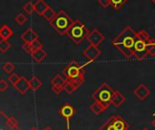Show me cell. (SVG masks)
Masks as SVG:
<instances>
[{
    "mask_svg": "<svg viewBox=\"0 0 155 130\" xmlns=\"http://www.w3.org/2000/svg\"><path fill=\"white\" fill-rule=\"evenodd\" d=\"M83 55H84L90 62H93V61H94V60L101 55V50L98 48L97 46L90 45V46L84 51Z\"/></svg>",
    "mask_w": 155,
    "mask_h": 130,
    "instance_id": "9c48e42d",
    "label": "cell"
},
{
    "mask_svg": "<svg viewBox=\"0 0 155 130\" xmlns=\"http://www.w3.org/2000/svg\"><path fill=\"white\" fill-rule=\"evenodd\" d=\"M137 39V32H135L131 26H126L112 42V45L115 46L127 59H131L134 56V47Z\"/></svg>",
    "mask_w": 155,
    "mask_h": 130,
    "instance_id": "6da1fadb",
    "label": "cell"
},
{
    "mask_svg": "<svg viewBox=\"0 0 155 130\" xmlns=\"http://www.w3.org/2000/svg\"><path fill=\"white\" fill-rule=\"evenodd\" d=\"M153 117H155V113H154V114H153Z\"/></svg>",
    "mask_w": 155,
    "mask_h": 130,
    "instance_id": "7bdbcfd3",
    "label": "cell"
},
{
    "mask_svg": "<svg viewBox=\"0 0 155 130\" xmlns=\"http://www.w3.org/2000/svg\"><path fill=\"white\" fill-rule=\"evenodd\" d=\"M143 130H149V129H147V128H144V129H143Z\"/></svg>",
    "mask_w": 155,
    "mask_h": 130,
    "instance_id": "b9f144b4",
    "label": "cell"
},
{
    "mask_svg": "<svg viewBox=\"0 0 155 130\" xmlns=\"http://www.w3.org/2000/svg\"><path fill=\"white\" fill-rule=\"evenodd\" d=\"M114 89L106 83L102 84L92 95L94 101L100 103L104 108H108L112 104V98L114 96Z\"/></svg>",
    "mask_w": 155,
    "mask_h": 130,
    "instance_id": "5b68a950",
    "label": "cell"
},
{
    "mask_svg": "<svg viewBox=\"0 0 155 130\" xmlns=\"http://www.w3.org/2000/svg\"><path fill=\"white\" fill-rule=\"evenodd\" d=\"M49 5L45 2V0H38L36 1V3L35 4V12L39 15H43V14L45 13V11L46 10V8Z\"/></svg>",
    "mask_w": 155,
    "mask_h": 130,
    "instance_id": "e0dca14e",
    "label": "cell"
},
{
    "mask_svg": "<svg viewBox=\"0 0 155 130\" xmlns=\"http://www.w3.org/2000/svg\"><path fill=\"white\" fill-rule=\"evenodd\" d=\"M67 80L66 78L62 77L60 75H56L53 77V79L51 80V84L52 86H63L64 87V85L66 84Z\"/></svg>",
    "mask_w": 155,
    "mask_h": 130,
    "instance_id": "ffe728a7",
    "label": "cell"
},
{
    "mask_svg": "<svg viewBox=\"0 0 155 130\" xmlns=\"http://www.w3.org/2000/svg\"><path fill=\"white\" fill-rule=\"evenodd\" d=\"M78 87H78L77 85H75V84H74V83H72V82L67 81L66 84L64 85V90L66 93H68V94H73L74 91H76V90L78 89Z\"/></svg>",
    "mask_w": 155,
    "mask_h": 130,
    "instance_id": "44dd1931",
    "label": "cell"
},
{
    "mask_svg": "<svg viewBox=\"0 0 155 130\" xmlns=\"http://www.w3.org/2000/svg\"><path fill=\"white\" fill-rule=\"evenodd\" d=\"M149 55L148 53V43L137 38L134 47V56L139 60L142 61L147 56Z\"/></svg>",
    "mask_w": 155,
    "mask_h": 130,
    "instance_id": "8992f818",
    "label": "cell"
},
{
    "mask_svg": "<svg viewBox=\"0 0 155 130\" xmlns=\"http://www.w3.org/2000/svg\"><path fill=\"white\" fill-rule=\"evenodd\" d=\"M29 86H30V89L36 91L37 89H39V87H42V82L39 80V78L35 76L32 77L31 79H29Z\"/></svg>",
    "mask_w": 155,
    "mask_h": 130,
    "instance_id": "ac0fdd59",
    "label": "cell"
},
{
    "mask_svg": "<svg viewBox=\"0 0 155 130\" xmlns=\"http://www.w3.org/2000/svg\"><path fill=\"white\" fill-rule=\"evenodd\" d=\"M98 2H99V4H100L104 8H106V7H108L109 5H110V0H98Z\"/></svg>",
    "mask_w": 155,
    "mask_h": 130,
    "instance_id": "8d00e7d4",
    "label": "cell"
},
{
    "mask_svg": "<svg viewBox=\"0 0 155 130\" xmlns=\"http://www.w3.org/2000/svg\"><path fill=\"white\" fill-rule=\"evenodd\" d=\"M64 87H63V86H52V89H53V91L55 93V94H60L61 93V91L62 90H64Z\"/></svg>",
    "mask_w": 155,
    "mask_h": 130,
    "instance_id": "e575fe53",
    "label": "cell"
},
{
    "mask_svg": "<svg viewBox=\"0 0 155 130\" xmlns=\"http://www.w3.org/2000/svg\"><path fill=\"white\" fill-rule=\"evenodd\" d=\"M29 130H38V129H37V128H36L35 127H33V128H30Z\"/></svg>",
    "mask_w": 155,
    "mask_h": 130,
    "instance_id": "f35d334b",
    "label": "cell"
},
{
    "mask_svg": "<svg viewBox=\"0 0 155 130\" xmlns=\"http://www.w3.org/2000/svg\"><path fill=\"white\" fill-rule=\"evenodd\" d=\"M148 53L151 56H155V39H151L148 43Z\"/></svg>",
    "mask_w": 155,
    "mask_h": 130,
    "instance_id": "1f68e13d",
    "label": "cell"
},
{
    "mask_svg": "<svg viewBox=\"0 0 155 130\" xmlns=\"http://www.w3.org/2000/svg\"><path fill=\"white\" fill-rule=\"evenodd\" d=\"M113 124L117 130H128L129 125L119 116H113Z\"/></svg>",
    "mask_w": 155,
    "mask_h": 130,
    "instance_id": "4fadbf2b",
    "label": "cell"
},
{
    "mask_svg": "<svg viewBox=\"0 0 155 130\" xmlns=\"http://www.w3.org/2000/svg\"><path fill=\"white\" fill-rule=\"evenodd\" d=\"M151 1H152L153 3H154V4H155V0H151Z\"/></svg>",
    "mask_w": 155,
    "mask_h": 130,
    "instance_id": "60d3db41",
    "label": "cell"
},
{
    "mask_svg": "<svg viewBox=\"0 0 155 130\" xmlns=\"http://www.w3.org/2000/svg\"><path fill=\"white\" fill-rule=\"evenodd\" d=\"M89 33V29L85 26L84 23L80 22L79 20H74V24L72 25L66 35L75 45H79L85 38H87Z\"/></svg>",
    "mask_w": 155,
    "mask_h": 130,
    "instance_id": "277c9868",
    "label": "cell"
},
{
    "mask_svg": "<svg viewBox=\"0 0 155 130\" xmlns=\"http://www.w3.org/2000/svg\"><path fill=\"white\" fill-rule=\"evenodd\" d=\"M15 69V66L12 62H5V63L3 65V70H4L5 73L12 74V73L14 72Z\"/></svg>",
    "mask_w": 155,
    "mask_h": 130,
    "instance_id": "83f0119b",
    "label": "cell"
},
{
    "mask_svg": "<svg viewBox=\"0 0 155 130\" xmlns=\"http://www.w3.org/2000/svg\"><path fill=\"white\" fill-rule=\"evenodd\" d=\"M44 130H53V129H52V128H51L50 127H46V128H45Z\"/></svg>",
    "mask_w": 155,
    "mask_h": 130,
    "instance_id": "74e56055",
    "label": "cell"
},
{
    "mask_svg": "<svg viewBox=\"0 0 155 130\" xmlns=\"http://www.w3.org/2000/svg\"><path fill=\"white\" fill-rule=\"evenodd\" d=\"M23 9L25 11V13H27L28 15L33 14L35 11V4H33L32 2H27L24 6Z\"/></svg>",
    "mask_w": 155,
    "mask_h": 130,
    "instance_id": "f1b7e54d",
    "label": "cell"
},
{
    "mask_svg": "<svg viewBox=\"0 0 155 130\" xmlns=\"http://www.w3.org/2000/svg\"><path fill=\"white\" fill-rule=\"evenodd\" d=\"M137 38L142 39V40H143V41H145L147 43H149L151 41V39H152L150 35L145 30H140L139 32H137Z\"/></svg>",
    "mask_w": 155,
    "mask_h": 130,
    "instance_id": "d4e9b609",
    "label": "cell"
},
{
    "mask_svg": "<svg viewBox=\"0 0 155 130\" xmlns=\"http://www.w3.org/2000/svg\"><path fill=\"white\" fill-rule=\"evenodd\" d=\"M98 130H117L113 124V117L110 118Z\"/></svg>",
    "mask_w": 155,
    "mask_h": 130,
    "instance_id": "484cf974",
    "label": "cell"
},
{
    "mask_svg": "<svg viewBox=\"0 0 155 130\" xmlns=\"http://www.w3.org/2000/svg\"><path fill=\"white\" fill-rule=\"evenodd\" d=\"M74 20H73L65 11L60 10L49 23L58 34L65 35L74 24Z\"/></svg>",
    "mask_w": 155,
    "mask_h": 130,
    "instance_id": "3957f363",
    "label": "cell"
},
{
    "mask_svg": "<svg viewBox=\"0 0 155 130\" xmlns=\"http://www.w3.org/2000/svg\"><path fill=\"white\" fill-rule=\"evenodd\" d=\"M88 64V63H87ZM84 64L81 66L75 60L72 61L68 65H66L63 69V75L67 81L72 82L78 87H80L84 82V67L87 65Z\"/></svg>",
    "mask_w": 155,
    "mask_h": 130,
    "instance_id": "7a4b0ae2",
    "label": "cell"
},
{
    "mask_svg": "<svg viewBox=\"0 0 155 130\" xmlns=\"http://www.w3.org/2000/svg\"><path fill=\"white\" fill-rule=\"evenodd\" d=\"M20 37L24 43H32L33 41L38 39V35L34 31L33 28H28L20 36Z\"/></svg>",
    "mask_w": 155,
    "mask_h": 130,
    "instance_id": "7c38bea8",
    "label": "cell"
},
{
    "mask_svg": "<svg viewBox=\"0 0 155 130\" xmlns=\"http://www.w3.org/2000/svg\"><path fill=\"white\" fill-rule=\"evenodd\" d=\"M29 44H30V46H31V49H32V53L36 51V50H39V49L43 48V45L38 39L35 40V41H33L32 43H29Z\"/></svg>",
    "mask_w": 155,
    "mask_h": 130,
    "instance_id": "f546056e",
    "label": "cell"
},
{
    "mask_svg": "<svg viewBox=\"0 0 155 130\" xmlns=\"http://www.w3.org/2000/svg\"><path fill=\"white\" fill-rule=\"evenodd\" d=\"M126 98L119 91L114 90V96L112 98V104L115 107V108H119L121 105H123L125 102Z\"/></svg>",
    "mask_w": 155,
    "mask_h": 130,
    "instance_id": "5bb4252c",
    "label": "cell"
},
{
    "mask_svg": "<svg viewBox=\"0 0 155 130\" xmlns=\"http://www.w3.org/2000/svg\"><path fill=\"white\" fill-rule=\"evenodd\" d=\"M134 95L140 99V100H144L145 98H148V96L150 95V90L149 88L143 85V84H141L139 85L134 91Z\"/></svg>",
    "mask_w": 155,
    "mask_h": 130,
    "instance_id": "8fae6325",
    "label": "cell"
},
{
    "mask_svg": "<svg viewBox=\"0 0 155 130\" xmlns=\"http://www.w3.org/2000/svg\"><path fill=\"white\" fill-rule=\"evenodd\" d=\"M90 109H91V111L93 112V113H94L95 115H100L102 112H104L105 109H106V108H104L103 105H101L100 103H98V102H94V104H92L91 106H90Z\"/></svg>",
    "mask_w": 155,
    "mask_h": 130,
    "instance_id": "d6986e66",
    "label": "cell"
},
{
    "mask_svg": "<svg viewBox=\"0 0 155 130\" xmlns=\"http://www.w3.org/2000/svg\"><path fill=\"white\" fill-rule=\"evenodd\" d=\"M20 76H18L17 74H15V73H12L9 77H8V81L13 85V86H15V83L20 79Z\"/></svg>",
    "mask_w": 155,
    "mask_h": 130,
    "instance_id": "d6a6232c",
    "label": "cell"
},
{
    "mask_svg": "<svg viewBox=\"0 0 155 130\" xmlns=\"http://www.w3.org/2000/svg\"><path fill=\"white\" fill-rule=\"evenodd\" d=\"M1 114L5 118V120H6V125L9 127V128H17V126H18V123H17V121H16V119L15 118H13V117H10V118H6L5 115H4V113L3 112H1Z\"/></svg>",
    "mask_w": 155,
    "mask_h": 130,
    "instance_id": "cb8c5ba5",
    "label": "cell"
},
{
    "mask_svg": "<svg viewBox=\"0 0 155 130\" xmlns=\"http://www.w3.org/2000/svg\"><path fill=\"white\" fill-rule=\"evenodd\" d=\"M13 36V30L7 25H3L0 28V37L1 39L8 40Z\"/></svg>",
    "mask_w": 155,
    "mask_h": 130,
    "instance_id": "2e32d148",
    "label": "cell"
},
{
    "mask_svg": "<svg viewBox=\"0 0 155 130\" xmlns=\"http://www.w3.org/2000/svg\"><path fill=\"white\" fill-rule=\"evenodd\" d=\"M104 38H105L104 36L96 28L92 30L87 36V40L89 41L90 45H94V46H97L104 40Z\"/></svg>",
    "mask_w": 155,
    "mask_h": 130,
    "instance_id": "ba28073f",
    "label": "cell"
},
{
    "mask_svg": "<svg viewBox=\"0 0 155 130\" xmlns=\"http://www.w3.org/2000/svg\"><path fill=\"white\" fill-rule=\"evenodd\" d=\"M55 15H56V13L54 12V10L53 9V8H51L50 6H48L47 8H46V10L45 11V13L43 14V16L47 20V21H51L54 16H55Z\"/></svg>",
    "mask_w": 155,
    "mask_h": 130,
    "instance_id": "603a6c76",
    "label": "cell"
},
{
    "mask_svg": "<svg viewBox=\"0 0 155 130\" xmlns=\"http://www.w3.org/2000/svg\"><path fill=\"white\" fill-rule=\"evenodd\" d=\"M11 47V44L9 43L8 40L5 39H1L0 41V51L2 53H5L6 51H8Z\"/></svg>",
    "mask_w": 155,
    "mask_h": 130,
    "instance_id": "4316f807",
    "label": "cell"
},
{
    "mask_svg": "<svg viewBox=\"0 0 155 130\" xmlns=\"http://www.w3.org/2000/svg\"><path fill=\"white\" fill-rule=\"evenodd\" d=\"M26 20H27L26 16H25L24 14H22V13L17 14V15L15 17V21L18 25H20V26L24 25V24L26 22Z\"/></svg>",
    "mask_w": 155,
    "mask_h": 130,
    "instance_id": "4dcf8cb0",
    "label": "cell"
},
{
    "mask_svg": "<svg viewBox=\"0 0 155 130\" xmlns=\"http://www.w3.org/2000/svg\"><path fill=\"white\" fill-rule=\"evenodd\" d=\"M9 87V85L7 84V82L4 79H2L0 81V91L1 92H4L5 90H6L7 88Z\"/></svg>",
    "mask_w": 155,
    "mask_h": 130,
    "instance_id": "836d02e7",
    "label": "cell"
},
{
    "mask_svg": "<svg viewBox=\"0 0 155 130\" xmlns=\"http://www.w3.org/2000/svg\"><path fill=\"white\" fill-rule=\"evenodd\" d=\"M128 0H110V5L114 10H119L123 5L127 3Z\"/></svg>",
    "mask_w": 155,
    "mask_h": 130,
    "instance_id": "7402d4cb",
    "label": "cell"
},
{
    "mask_svg": "<svg viewBox=\"0 0 155 130\" xmlns=\"http://www.w3.org/2000/svg\"><path fill=\"white\" fill-rule=\"evenodd\" d=\"M75 113V109L73 106L69 105V104H65L64 105L61 109L59 110V114L65 119L66 121V128L67 130L70 129V118L74 117Z\"/></svg>",
    "mask_w": 155,
    "mask_h": 130,
    "instance_id": "52a82bcc",
    "label": "cell"
},
{
    "mask_svg": "<svg viewBox=\"0 0 155 130\" xmlns=\"http://www.w3.org/2000/svg\"><path fill=\"white\" fill-rule=\"evenodd\" d=\"M22 48L29 55L32 54V49H31V46H30V44L29 43H25L23 46H22Z\"/></svg>",
    "mask_w": 155,
    "mask_h": 130,
    "instance_id": "d590c367",
    "label": "cell"
},
{
    "mask_svg": "<svg viewBox=\"0 0 155 130\" xmlns=\"http://www.w3.org/2000/svg\"><path fill=\"white\" fill-rule=\"evenodd\" d=\"M14 87L21 95H24L30 89L29 80H27L25 77H21L20 79L15 83V85Z\"/></svg>",
    "mask_w": 155,
    "mask_h": 130,
    "instance_id": "30bf717a",
    "label": "cell"
},
{
    "mask_svg": "<svg viewBox=\"0 0 155 130\" xmlns=\"http://www.w3.org/2000/svg\"><path fill=\"white\" fill-rule=\"evenodd\" d=\"M31 57L35 61V62H37V63H41V62H43L45 58H46V52L43 49V48H41V49H39V50H36V51H35V52H33L31 55Z\"/></svg>",
    "mask_w": 155,
    "mask_h": 130,
    "instance_id": "9a60e30c",
    "label": "cell"
},
{
    "mask_svg": "<svg viewBox=\"0 0 155 130\" xmlns=\"http://www.w3.org/2000/svg\"><path fill=\"white\" fill-rule=\"evenodd\" d=\"M152 124L153 125V127H154V128H155V118H154V119H153V121H152Z\"/></svg>",
    "mask_w": 155,
    "mask_h": 130,
    "instance_id": "ab89813d",
    "label": "cell"
}]
</instances>
